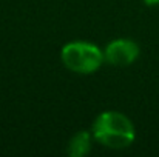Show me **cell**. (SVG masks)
Here are the masks:
<instances>
[{
  "instance_id": "obj_2",
  "label": "cell",
  "mask_w": 159,
  "mask_h": 157,
  "mask_svg": "<svg viewBox=\"0 0 159 157\" xmlns=\"http://www.w3.org/2000/svg\"><path fill=\"white\" fill-rule=\"evenodd\" d=\"M60 59L63 66L76 74H93L105 62L104 51L98 45L85 40H74L63 45Z\"/></svg>"
},
{
  "instance_id": "obj_1",
  "label": "cell",
  "mask_w": 159,
  "mask_h": 157,
  "mask_svg": "<svg viewBox=\"0 0 159 157\" xmlns=\"http://www.w3.org/2000/svg\"><path fill=\"white\" fill-rule=\"evenodd\" d=\"M91 134L98 143L111 150L128 148L136 139L133 122L125 114L117 111L101 112L93 123Z\"/></svg>"
},
{
  "instance_id": "obj_3",
  "label": "cell",
  "mask_w": 159,
  "mask_h": 157,
  "mask_svg": "<svg viewBox=\"0 0 159 157\" xmlns=\"http://www.w3.org/2000/svg\"><path fill=\"white\" fill-rule=\"evenodd\" d=\"M141 54L139 45L130 39H116L110 42L104 50V59L107 63L114 66H128L138 60Z\"/></svg>"
},
{
  "instance_id": "obj_4",
  "label": "cell",
  "mask_w": 159,
  "mask_h": 157,
  "mask_svg": "<svg viewBox=\"0 0 159 157\" xmlns=\"http://www.w3.org/2000/svg\"><path fill=\"white\" fill-rule=\"evenodd\" d=\"M91 150V134L87 131L76 133L68 143V154L73 157H82Z\"/></svg>"
},
{
  "instance_id": "obj_5",
  "label": "cell",
  "mask_w": 159,
  "mask_h": 157,
  "mask_svg": "<svg viewBox=\"0 0 159 157\" xmlns=\"http://www.w3.org/2000/svg\"><path fill=\"white\" fill-rule=\"evenodd\" d=\"M145 2V5H148V6H155V5H159V0H144Z\"/></svg>"
}]
</instances>
